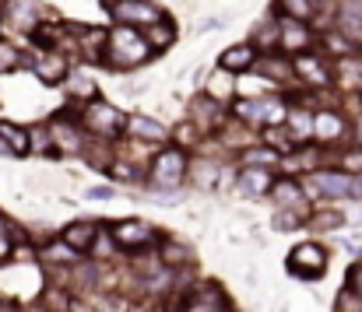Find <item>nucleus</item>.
<instances>
[{"label":"nucleus","instance_id":"obj_16","mask_svg":"<svg viewBox=\"0 0 362 312\" xmlns=\"http://www.w3.org/2000/svg\"><path fill=\"white\" fill-rule=\"evenodd\" d=\"M271 183H274V172H271V169L243 165V172H240V193H246V197H260V193H267V190H271Z\"/></svg>","mask_w":362,"mask_h":312},{"label":"nucleus","instance_id":"obj_17","mask_svg":"<svg viewBox=\"0 0 362 312\" xmlns=\"http://www.w3.org/2000/svg\"><path fill=\"white\" fill-rule=\"evenodd\" d=\"M127 133L137 137V140H158V144L169 137L165 123H158L151 116H127Z\"/></svg>","mask_w":362,"mask_h":312},{"label":"nucleus","instance_id":"obj_46","mask_svg":"<svg viewBox=\"0 0 362 312\" xmlns=\"http://www.w3.org/2000/svg\"><path fill=\"white\" fill-rule=\"evenodd\" d=\"M0 4H4V0H0Z\"/></svg>","mask_w":362,"mask_h":312},{"label":"nucleus","instance_id":"obj_15","mask_svg":"<svg viewBox=\"0 0 362 312\" xmlns=\"http://www.w3.org/2000/svg\"><path fill=\"white\" fill-rule=\"evenodd\" d=\"M25 242H28V235L0 210V263H11L14 260V249L25 246Z\"/></svg>","mask_w":362,"mask_h":312},{"label":"nucleus","instance_id":"obj_36","mask_svg":"<svg viewBox=\"0 0 362 312\" xmlns=\"http://www.w3.org/2000/svg\"><path fill=\"white\" fill-rule=\"evenodd\" d=\"M349 288H356L362 295V263H356V267L349 270Z\"/></svg>","mask_w":362,"mask_h":312},{"label":"nucleus","instance_id":"obj_22","mask_svg":"<svg viewBox=\"0 0 362 312\" xmlns=\"http://www.w3.org/2000/svg\"><path fill=\"white\" fill-rule=\"evenodd\" d=\"M21 67H32V56L14 39L0 35V74H11V71H21Z\"/></svg>","mask_w":362,"mask_h":312},{"label":"nucleus","instance_id":"obj_20","mask_svg":"<svg viewBox=\"0 0 362 312\" xmlns=\"http://www.w3.org/2000/svg\"><path fill=\"white\" fill-rule=\"evenodd\" d=\"M81 35H85V39H78V53H81L85 60H92V64H103L110 32H106V28H81Z\"/></svg>","mask_w":362,"mask_h":312},{"label":"nucleus","instance_id":"obj_30","mask_svg":"<svg viewBox=\"0 0 362 312\" xmlns=\"http://www.w3.org/2000/svg\"><path fill=\"white\" fill-rule=\"evenodd\" d=\"M243 165L271 169V165H278V151H271V148H253V151H246V155H243Z\"/></svg>","mask_w":362,"mask_h":312},{"label":"nucleus","instance_id":"obj_6","mask_svg":"<svg viewBox=\"0 0 362 312\" xmlns=\"http://www.w3.org/2000/svg\"><path fill=\"white\" fill-rule=\"evenodd\" d=\"M110 239H113V246H117V249H127V253H144L148 246H155V242H158V232H155L148 221H134V217H127V221L110 224Z\"/></svg>","mask_w":362,"mask_h":312},{"label":"nucleus","instance_id":"obj_19","mask_svg":"<svg viewBox=\"0 0 362 312\" xmlns=\"http://www.w3.org/2000/svg\"><path fill=\"white\" fill-rule=\"evenodd\" d=\"M190 116H194V126H201V130H218L222 123V105L215 102V99H208V95H201V99H194L190 102Z\"/></svg>","mask_w":362,"mask_h":312},{"label":"nucleus","instance_id":"obj_5","mask_svg":"<svg viewBox=\"0 0 362 312\" xmlns=\"http://www.w3.org/2000/svg\"><path fill=\"white\" fill-rule=\"evenodd\" d=\"M288 270L303 281H320L327 274V249L320 242H299L288 253Z\"/></svg>","mask_w":362,"mask_h":312},{"label":"nucleus","instance_id":"obj_25","mask_svg":"<svg viewBox=\"0 0 362 312\" xmlns=\"http://www.w3.org/2000/svg\"><path fill=\"white\" fill-rule=\"evenodd\" d=\"M334 81H338L345 92H359L362 88V60H356V56L338 60V67H334Z\"/></svg>","mask_w":362,"mask_h":312},{"label":"nucleus","instance_id":"obj_42","mask_svg":"<svg viewBox=\"0 0 362 312\" xmlns=\"http://www.w3.org/2000/svg\"><path fill=\"white\" fill-rule=\"evenodd\" d=\"M0 28H4V11H0Z\"/></svg>","mask_w":362,"mask_h":312},{"label":"nucleus","instance_id":"obj_28","mask_svg":"<svg viewBox=\"0 0 362 312\" xmlns=\"http://www.w3.org/2000/svg\"><path fill=\"white\" fill-rule=\"evenodd\" d=\"M173 39H176V28H173V21H169V18H162V21L148 25L144 42H148V49H151V53H155V49H169V46H173Z\"/></svg>","mask_w":362,"mask_h":312},{"label":"nucleus","instance_id":"obj_21","mask_svg":"<svg viewBox=\"0 0 362 312\" xmlns=\"http://www.w3.org/2000/svg\"><path fill=\"white\" fill-rule=\"evenodd\" d=\"M345 130H349V126H345V119H341L338 112H331V109H324V112H317V116H313V137H317V140H324V144H327V140L345 137Z\"/></svg>","mask_w":362,"mask_h":312},{"label":"nucleus","instance_id":"obj_37","mask_svg":"<svg viewBox=\"0 0 362 312\" xmlns=\"http://www.w3.org/2000/svg\"><path fill=\"white\" fill-rule=\"evenodd\" d=\"M88 197H92V200H110V197H113V190H110V186H92V190H88Z\"/></svg>","mask_w":362,"mask_h":312},{"label":"nucleus","instance_id":"obj_8","mask_svg":"<svg viewBox=\"0 0 362 312\" xmlns=\"http://www.w3.org/2000/svg\"><path fill=\"white\" fill-rule=\"evenodd\" d=\"M271 200H274V210H285V214H299V217H306L310 214V200H306V190H303V183L299 179H274L271 183Z\"/></svg>","mask_w":362,"mask_h":312},{"label":"nucleus","instance_id":"obj_40","mask_svg":"<svg viewBox=\"0 0 362 312\" xmlns=\"http://www.w3.org/2000/svg\"><path fill=\"white\" fill-rule=\"evenodd\" d=\"M67 312H95V309H92L88 302H78V299H74V302H71V309H67Z\"/></svg>","mask_w":362,"mask_h":312},{"label":"nucleus","instance_id":"obj_31","mask_svg":"<svg viewBox=\"0 0 362 312\" xmlns=\"http://www.w3.org/2000/svg\"><path fill=\"white\" fill-rule=\"evenodd\" d=\"M334 312H362V295L356 288H341L338 292V299H334Z\"/></svg>","mask_w":362,"mask_h":312},{"label":"nucleus","instance_id":"obj_32","mask_svg":"<svg viewBox=\"0 0 362 312\" xmlns=\"http://www.w3.org/2000/svg\"><path fill=\"white\" fill-rule=\"evenodd\" d=\"M341 32H345V39L362 42V21L356 18V14H341Z\"/></svg>","mask_w":362,"mask_h":312},{"label":"nucleus","instance_id":"obj_3","mask_svg":"<svg viewBox=\"0 0 362 312\" xmlns=\"http://www.w3.org/2000/svg\"><path fill=\"white\" fill-rule=\"evenodd\" d=\"M81 130L85 133H92L95 140H113L117 133L127 130V116H123L117 105L103 102V99H92V102H85L81 109Z\"/></svg>","mask_w":362,"mask_h":312},{"label":"nucleus","instance_id":"obj_45","mask_svg":"<svg viewBox=\"0 0 362 312\" xmlns=\"http://www.w3.org/2000/svg\"><path fill=\"white\" fill-rule=\"evenodd\" d=\"M110 4H117V0H110Z\"/></svg>","mask_w":362,"mask_h":312},{"label":"nucleus","instance_id":"obj_18","mask_svg":"<svg viewBox=\"0 0 362 312\" xmlns=\"http://www.w3.org/2000/svg\"><path fill=\"white\" fill-rule=\"evenodd\" d=\"M187 176H190V183H194V186L211 190V186L218 183V162H215V158L197 155V158H190V162H187Z\"/></svg>","mask_w":362,"mask_h":312},{"label":"nucleus","instance_id":"obj_27","mask_svg":"<svg viewBox=\"0 0 362 312\" xmlns=\"http://www.w3.org/2000/svg\"><path fill=\"white\" fill-rule=\"evenodd\" d=\"M236 95V74H229V71H215L211 74V81H208V99H215V102H229Z\"/></svg>","mask_w":362,"mask_h":312},{"label":"nucleus","instance_id":"obj_13","mask_svg":"<svg viewBox=\"0 0 362 312\" xmlns=\"http://www.w3.org/2000/svg\"><path fill=\"white\" fill-rule=\"evenodd\" d=\"M292 74H296L303 85H310V88L331 85V67H327L320 56H313V53H299L296 64H292Z\"/></svg>","mask_w":362,"mask_h":312},{"label":"nucleus","instance_id":"obj_12","mask_svg":"<svg viewBox=\"0 0 362 312\" xmlns=\"http://www.w3.org/2000/svg\"><path fill=\"white\" fill-rule=\"evenodd\" d=\"M278 42L288 49V53H310V46H313V35H310V28L303 25V21H296V18H278Z\"/></svg>","mask_w":362,"mask_h":312},{"label":"nucleus","instance_id":"obj_29","mask_svg":"<svg viewBox=\"0 0 362 312\" xmlns=\"http://www.w3.org/2000/svg\"><path fill=\"white\" fill-rule=\"evenodd\" d=\"M278 11H285V18L306 21V18L317 11V4H313V0H278Z\"/></svg>","mask_w":362,"mask_h":312},{"label":"nucleus","instance_id":"obj_24","mask_svg":"<svg viewBox=\"0 0 362 312\" xmlns=\"http://www.w3.org/2000/svg\"><path fill=\"white\" fill-rule=\"evenodd\" d=\"M0 137L7 140V148L14 151V158H25V155H32V144H28V126H18V123H7V119H0Z\"/></svg>","mask_w":362,"mask_h":312},{"label":"nucleus","instance_id":"obj_26","mask_svg":"<svg viewBox=\"0 0 362 312\" xmlns=\"http://www.w3.org/2000/svg\"><path fill=\"white\" fill-rule=\"evenodd\" d=\"M313 183L327 197H349V190H352V176H345V172H317Z\"/></svg>","mask_w":362,"mask_h":312},{"label":"nucleus","instance_id":"obj_43","mask_svg":"<svg viewBox=\"0 0 362 312\" xmlns=\"http://www.w3.org/2000/svg\"><path fill=\"white\" fill-rule=\"evenodd\" d=\"M359 140H362V119H359Z\"/></svg>","mask_w":362,"mask_h":312},{"label":"nucleus","instance_id":"obj_4","mask_svg":"<svg viewBox=\"0 0 362 312\" xmlns=\"http://www.w3.org/2000/svg\"><path fill=\"white\" fill-rule=\"evenodd\" d=\"M236 116L253 123V126H281L285 116H288V105L281 102L278 95H260V99L236 102Z\"/></svg>","mask_w":362,"mask_h":312},{"label":"nucleus","instance_id":"obj_41","mask_svg":"<svg viewBox=\"0 0 362 312\" xmlns=\"http://www.w3.org/2000/svg\"><path fill=\"white\" fill-rule=\"evenodd\" d=\"M0 158H14V151L7 148V140H4V137H0Z\"/></svg>","mask_w":362,"mask_h":312},{"label":"nucleus","instance_id":"obj_34","mask_svg":"<svg viewBox=\"0 0 362 312\" xmlns=\"http://www.w3.org/2000/svg\"><path fill=\"white\" fill-rule=\"evenodd\" d=\"M110 176H117L120 183H134V179H137V169H130L127 162H113V165H110Z\"/></svg>","mask_w":362,"mask_h":312},{"label":"nucleus","instance_id":"obj_35","mask_svg":"<svg viewBox=\"0 0 362 312\" xmlns=\"http://www.w3.org/2000/svg\"><path fill=\"white\" fill-rule=\"evenodd\" d=\"M341 221H345V217H341L338 210H331V214H320V217H313V224H317V228H334V224H341Z\"/></svg>","mask_w":362,"mask_h":312},{"label":"nucleus","instance_id":"obj_44","mask_svg":"<svg viewBox=\"0 0 362 312\" xmlns=\"http://www.w3.org/2000/svg\"><path fill=\"white\" fill-rule=\"evenodd\" d=\"M222 312H233V309H222Z\"/></svg>","mask_w":362,"mask_h":312},{"label":"nucleus","instance_id":"obj_38","mask_svg":"<svg viewBox=\"0 0 362 312\" xmlns=\"http://www.w3.org/2000/svg\"><path fill=\"white\" fill-rule=\"evenodd\" d=\"M349 197L362 200V176H352V190H349Z\"/></svg>","mask_w":362,"mask_h":312},{"label":"nucleus","instance_id":"obj_9","mask_svg":"<svg viewBox=\"0 0 362 312\" xmlns=\"http://www.w3.org/2000/svg\"><path fill=\"white\" fill-rule=\"evenodd\" d=\"M113 18L127 25V28H148V25H155V21H162V11L151 4V0H117L113 4Z\"/></svg>","mask_w":362,"mask_h":312},{"label":"nucleus","instance_id":"obj_1","mask_svg":"<svg viewBox=\"0 0 362 312\" xmlns=\"http://www.w3.org/2000/svg\"><path fill=\"white\" fill-rule=\"evenodd\" d=\"M148 56H151V49H148L144 35H141L137 28L117 25V28L110 32V39H106V56H103V64L113 67V71H130V67L144 64Z\"/></svg>","mask_w":362,"mask_h":312},{"label":"nucleus","instance_id":"obj_11","mask_svg":"<svg viewBox=\"0 0 362 312\" xmlns=\"http://www.w3.org/2000/svg\"><path fill=\"white\" fill-rule=\"evenodd\" d=\"M99 232H103V224H95V221H71L57 239L71 249V253H78V256H85V253H92V246H95V239H99Z\"/></svg>","mask_w":362,"mask_h":312},{"label":"nucleus","instance_id":"obj_39","mask_svg":"<svg viewBox=\"0 0 362 312\" xmlns=\"http://www.w3.org/2000/svg\"><path fill=\"white\" fill-rule=\"evenodd\" d=\"M0 312H25L18 302H11V299H0Z\"/></svg>","mask_w":362,"mask_h":312},{"label":"nucleus","instance_id":"obj_23","mask_svg":"<svg viewBox=\"0 0 362 312\" xmlns=\"http://www.w3.org/2000/svg\"><path fill=\"white\" fill-rule=\"evenodd\" d=\"M158 260H162L165 270H180V267L190 263V246H183L176 239H162L158 242Z\"/></svg>","mask_w":362,"mask_h":312},{"label":"nucleus","instance_id":"obj_14","mask_svg":"<svg viewBox=\"0 0 362 312\" xmlns=\"http://www.w3.org/2000/svg\"><path fill=\"white\" fill-rule=\"evenodd\" d=\"M257 46L253 42H236V46H229L222 56H218V71H229V74H243V71H253V64H257Z\"/></svg>","mask_w":362,"mask_h":312},{"label":"nucleus","instance_id":"obj_33","mask_svg":"<svg viewBox=\"0 0 362 312\" xmlns=\"http://www.w3.org/2000/svg\"><path fill=\"white\" fill-rule=\"evenodd\" d=\"M338 172H345V176L362 172V151H349V155H341V169H338Z\"/></svg>","mask_w":362,"mask_h":312},{"label":"nucleus","instance_id":"obj_10","mask_svg":"<svg viewBox=\"0 0 362 312\" xmlns=\"http://www.w3.org/2000/svg\"><path fill=\"white\" fill-rule=\"evenodd\" d=\"M32 71L42 85H60L71 78V67H67V53H57V49H42L32 56Z\"/></svg>","mask_w":362,"mask_h":312},{"label":"nucleus","instance_id":"obj_2","mask_svg":"<svg viewBox=\"0 0 362 312\" xmlns=\"http://www.w3.org/2000/svg\"><path fill=\"white\" fill-rule=\"evenodd\" d=\"M187 155L183 148H165L151 158V169H148V179H151V190L155 193H176L183 183H187Z\"/></svg>","mask_w":362,"mask_h":312},{"label":"nucleus","instance_id":"obj_7","mask_svg":"<svg viewBox=\"0 0 362 312\" xmlns=\"http://www.w3.org/2000/svg\"><path fill=\"white\" fill-rule=\"evenodd\" d=\"M46 130H49V140H53L57 155H85V137H81V123L78 119H67L60 112V116H53L46 123Z\"/></svg>","mask_w":362,"mask_h":312}]
</instances>
